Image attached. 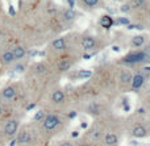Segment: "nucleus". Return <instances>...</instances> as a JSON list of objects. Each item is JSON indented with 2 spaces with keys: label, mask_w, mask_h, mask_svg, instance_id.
Masks as SVG:
<instances>
[{
  "label": "nucleus",
  "mask_w": 150,
  "mask_h": 146,
  "mask_svg": "<svg viewBox=\"0 0 150 146\" xmlns=\"http://www.w3.org/2000/svg\"><path fill=\"white\" fill-rule=\"evenodd\" d=\"M91 75H92V71H90V70H80L79 73H78V76H79V78H83V79L90 78Z\"/></svg>",
  "instance_id": "obj_20"
},
{
  "label": "nucleus",
  "mask_w": 150,
  "mask_h": 146,
  "mask_svg": "<svg viewBox=\"0 0 150 146\" xmlns=\"http://www.w3.org/2000/svg\"><path fill=\"white\" fill-rule=\"evenodd\" d=\"M3 113H4V107H3V105L0 104V116H1Z\"/></svg>",
  "instance_id": "obj_30"
},
{
  "label": "nucleus",
  "mask_w": 150,
  "mask_h": 146,
  "mask_svg": "<svg viewBox=\"0 0 150 146\" xmlns=\"http://www.w3.org/2000/svg\"><path fill=\"white\" fill-rule=\"evenodd\" d=\"M119 140H117V136L116 134H107L105 136V144L108 146H115L117 145Z\"/></svg>",
  "instance_id": "obj_13"
},
{
  "label": "nucleus",
  "mask_w": 150,
  "mask_h": 146,
  "mask_svg": "<svg viewBox=\"0 0 150 146\" xmlns=\"http://www.w3.org/2000/svg\"><path fill=\"white\" fill-rule=\"evenodd\" d=\"M130 80H132V74L130 73H121V75H120V82H121L122 84L129 83Z\"/></svg>",
  "instance_id": "obj_17"
},
{
  "label": "nucleus",
  "mask_w": 150,
  "mask_h": 146,
  "mask_svg": "<svg viewBox=\"0 0 150 146\" xmlns=\"http://www.w3.org/2000/svg\"><path fill=\"white\" fill-rule=\"evenodd\" d=\"M53 47H54L55 50H63L66 47V44H65V39L63 38H55L54 41H53Z\"/></svg>",
  "instance_id": "obj_12"
},
{
  "label": "nucleus",
  "mask_w": 150,
  "mask_h": 146,
  "mask_svg": "<svg viewBox=\"0 0 150 146\" xmlns=\"http://www.w3.org/2000/svg\"><path fill=\"white\" fill-rule=\"evenodd\" d=\"M33 108H34V104H30L28 108H26V109H28V111H30V109H33Z\"/></svg>",
  "instance_id": "obj_31"
},
{
  "label": "nucleus",
  "mask_w": 150,
  "mask_h": 146,
  "mask_svg": "<svg viewBox=\"0 0 150 146\" xmlns=\"http://www.w3.org/2000/svg\"><path fill=\"white\" fill-rule=\"evenodd\" d=\"M132 134H133V137H137V138H142V137H145L146 134H148V132H146L145 126L137 125V126H134V128H133Z\"/></svg>",
  "instance_id": "obj_9"
},
{
  "label": "nucleus",
  "mask_w": 150,
  "mask_h": 146,
  "mask_svg": "<svg viewBox=\"0 0 150 146\" xmlns=\"http://www.w3.org/2000/svg\"><path fill=\"white\" fill-rule=\"evenodd\" d=\"M75 16H76V13H75L73 9H66L65 12H63V18H65L66 21H73L75 18Z\"/></svg>",
  "instance_id": "obj_16"
},
{
  "label": "nucleus",
  "mask_w": 150,
  "mask_h": 146,
  "mask_svg": "<svg viewBox=\"0 0 150 146\" xmlns=\"http://www.w3.org/2000/svg\"><path fill=\"white\" fill-rule=\"evenodd\" d=\"M16 144H17V142H16V140H13V141H12V142H11V144H9V146H15Z\"/></svg>",
  "instance_id": "obj_32"
},
{
  "label": "nucleus",
  "mask_w": 150,
  "mask_h": 146,
  "mask_svg": "<svg viewBox=\"0 0 150 146\" xmlns=\"http://www.w3.org/2000/svg\"><path fill=\"white\" fill-rule=\"evenodd\" d=\"M0 61L3 65H11L12 62H15V57L12 54V50H7L0 55Z\"/></svg>",
  "instance_id": "obj_7"
},
{
  "label": "nucleus",
  "mask_w": 150,
  "mask_h": 146,
  "mask_svg": "<svg viewBox=\"0 0 150 146\" xmlns=\"http://www.w3.org/2000/svg\"><path fill=\"white\" fill-rule=\"evenodd\" d=\"M79 136V133H78V132H73V137H78Z\"/></svg>",
  "instance_id": "obj_34"
},
{
  "label": "nucleus",
  "mask_w": 150,
  "mask_h": 146,
  "mask_svg": "<svg viewBox=\"0 0 150 146\" xmlns=\"http://www.w3.org/2000/svg\"><path fill=\"white\" fill-rule=\"evenodd\" d=\"M59 146H73V145H71L70 142H63V144H61Z\"/></svg>",
  "instance_id": "obj_29"
},
{
  "label": "nucleus",
  "mask_w": 150,
  "mask_h": 146,
  "mask_svg": "<svg viewBox=\"0 0 150 146\" xmlns=\"http://www.w3.org/2000/svg\"><path fill=\"white\" fill-rule=\"evenodd\" d=\"M70 67H71V63L69 61H61L58 63V70L59 71H67Z\"/></svg>",
  "instance_id": "obj_18"
},
{
  "label": "nucleus",
  "mask_w": 150,
  "mask_h": 146,
  "mask_svg": "<svg viewBox=\"0 0 150 146\" xmlns=\"http://www.w3.org/2000/svg\"><path fill=\"white\" fill-rule=\"evenodd\" d=\"M45 70H46V67H45V65H42V63H38V65H36V67H34V71H36L37 74L44 73Z\"/></svg>",
  "instance_id": "obj_21"
},
{
  "label": "nucleus",
  "mask_w": 150,
  "mask_h": 146,
  "mask_svg": "<svg viewBox=\"0 0 150 146\" xmlns=\"http://www.w3.org/2000/svg\"><path fill=\"white\" fill-rule=\"evenodd\" d=\"M24 68H25V67H24V65H21V63H18V65H16V66H15V68H13V70H15L16 73H23V71H24Z\"/></svg>",
  "instance_id": "obj_24"
},
{
  "label": "nucleus",
  "mask_w": 150,
  "mask_h": 146,
  "mask_svg": "<svg viewBox=\"0 0 150 146\" xmlns=\"http://www.w3.org/2000/svg\"><path fill=\"white\" fill-rule=\"evenodd\" d=\"M17 130H18V121L13 120V118L8 120L3 126V133H4L5 137H13L17 133Z\"/></svg>",
  "instance_id": "obj_1"
},
{
  "label": "nucleus",
  "mask_w": 150,
  "mask_h": 146,
  "mask_svg": "<svg viewBox=\"0 0 150 146\" xmlns=\"http://www.w3.org/2000/svg\"><path fill=\"white\" fill-rule=\"evenodd\" d=\"M138 113H145V109H144V108H141V109H138Z\"/></svg>",
  "instance_id": "obj_35"
},
{
  "label": "nucleus",
  "mask_w": 150,
  "mask_h": 146,
  "mask_svg": "<svg viewBox=\"0 0 150 146\" xmlns=\"http://www.w3.org/2000/svg\"><path fill=\"white\" fill-rule=\"evenodd\" d=\"M82 46L84 50H91L95 47V38L91 36H87L82 39Z\"/></svg>",
  "instance_id": "obj_8"
},
{
  "label": "nucleus",
  "mask_w": 150,
  "mask_h": 146,
  "mask_svg": "<svg viewBox=\"0 0 150 146\" xmlns=\"http://www.w3.org/2000/svg\"><path fill=\"white\" fill-rule=\"evenodd\" d=\"M112 24H113V20H112L111 16H103V17L100 18V25L103 26V28L105 29H109L112 26Z\"/></svg>",
  "instance_id": "obj_11"
},
{
  "label": "nucleus",
  "mask_w": 150,
  "mask_h": 146,
  "mask_svg": "<svg viewBox=\"0 0 150 146\" xmlns=\"http://www.w3.org/2000/svg\"><path fill=\"white\" fill-rule=\"evenodd\" d=\"M59 124V117L55 115H47L44 117V128L46 130H53L55 126Z\"/></svg>",
  "instance_id": "obj_2"
},
{
  "label": "nucleus",
  "mask_w": 150,
  "mask_h": 146,
  "mask_svg": "<svg viewBox=\"0 0 150 146\" xmlns=\"http://www.w3.org/2000/svg\"><path fill=\"white\" fill-rule=\"evenodd\" d=\"M52 99L54 103H62L65 100V94L62 91H55L54 94L52 95Z\"/></svg>",
  "instance_id": "obj_15"
},
{
  "label": "nucleus",
  "mask_w": 150,
  "mask_h": 146,
  "mask_svg": "<svg viewBox=\"0 0 150 146\" xmlns=\"http://www.w3.org/2000/svg\"><path fill=\"white\" fill-rule=\"evenodd\" d=\"M12 54H13V57H15V61H18V59L25 57L26 50L24 49L23 46H16L12 49Z\"/></svg>",
  "instance_id": "obj_10"
},
{
  "label": "nucleus",
  "mask_w": 150,
  "mask_h": 146,
  "mask_svg": "<svg viewBox=\"0 0 150 146\" xmlns=\"http://www.w3.org/2000/svg\"><path fill=\"white\" fill-rule=\"evenodd\" d=\"M132 87L134 90H138V88H141L142 87V84H144V82H145V76L142 75V74H136L132 78Z\"/></svg>",
  "instance_id": "obj_5"
},
{
  "label": "nucleus",
  "mask_w": 150,
  "mask_h": 146,
  "mask_svg": "<svg viewBox=\"0 0 150 146\" xmlns=\"http://www.w3.org/2000/svg\"><path fill=\"white\" fill-rule=\"evenodd\" d=\"M146 53H133V54H129L124 58L125 63H138V62H144L146 61Z\"/></svg>",
  "instance_id": "obj_3"
},
{
  "label": "nucleus",
  "mask_w": 150,
  "mask_h": 146,
  "mask_svg": "<svg viewBox=\"0 0 150 146\" xmlns=\"http://www.w3.org/2000/svg\"><path fill=\"white\" fill-rule=\"evenodd\" d=\"M129 9H130V5H129V4H124V5L121 7V11H122V12H128Z\"/></svg>",
  "instance_id": "obj_27"
},
{
  "label": "nucleus",
  "mask_w": 150,
  "mask_h": 146,
  "mask_svg": "<svg viewBox=\"0 0 150 146\" xmlns=\"http://www.w3.org/2000/svg\"><path fill=\"white\" fill-rule=\"evenodd\" d=\"M75 116H76V113H75V112H70V115H69V117H70V118H74Z\"/></svg>",
  "instance_id": "obj_28"
},
{
  "label": "nucleus",
  "mask_w": 150,
  "mask_h": 146,
  "mask_svg": "<svg viewBox=\"0 0 150 146\" xmlns=\"http://www.w3.org/2000/svg\"><path fill=\"white\" fill-rule=\"evenodd\" d=\"M119 24H122V25H129V20L128 18H119Z\"/></svg>",
  "instance_id": "obj_25"
},
{
  "label": "nucleus",
  "mask_w": 150,
  "mask_h": 146,
  "mask_svg": "<svg viewBox=\"0 0 150 146\" xmlns=\"http://www.w3.org/2000/svg\"><path fill=\"white\" fill-rule=\"evenodd\" d=\"M79 146H87V145H79Z\"/></svg>",
  "instance_id": "obj_36"
},
{
  "label": "nucleus",
  "mask_w": 150,
  "mask_h": 146,
  "mask_svg": "<svg viewBox=\"0 0 150 146\" xmlns=\"http://www.w3.org/2000/svg\"><path fill=\"white\" fill-rule=\"evenodd\" d=\"M112 49H113V51H119V46H113V47H112Z\"/></svg>",
  "instance_id": "obj_33"
},
{
  "label": "nucleus",
  "mask_w": 150,
  "mask_h": 146,
  "mask_svg": "<svg viewBox=\"0 0 150 146\" xmlns=\"http://www.w3.org/2000/svg\"><path fill=\"white\" fill-rule=\"evenodd\" d=\"M144 4H145V0H132L129 5L130 8H141Z\"/></svg>",
  "instance_id": "obj_19"
},
{
  "label": "nucleus",
  "mask_w": 150,
  "mask_h": 146,
  "mask_svg": "<svg viewBox=\"0 0 150 146\" xmlns=\"http://www.w3.org/2000/svg\"><path fill=\"white\" fill-rule=\"evenodd\" d=\"M16 88L13 86H8L5 87V88H3L1 94H0V97H1L3 100H7V102H9V100L15 99L16 97Z\"/></svg>",
  "instance_id": "obj_4"
},
{
  "label": "nucleus",
  "mask_w": 150,
  "mask_h": 146,
  "mask_svg": "<svg viewBox=\"0 0 150 146\" xmlns=\"http://www.w3.org/2000/svg\"><path fill=\"white\" fill-rule=\"evenodd\" d=\"M44 117H45V115H44V112H42V111H38V112H36V115H34V120H36V121L42 120Z\"/></svg>",
  "instance_id": "obj_23"
},
{
  "label": "nucleus",
  "mask_w": 150,
  "mask_h": 146,
  "mask_svg": "<svg viewBox=\"0 0 150 146\" xmlns=\"http://www.w3.org/2000/svg\"><path fill=\"white\" fill-rule=\"evenodd\" d=\"M144 44H145V37L144 36H134L132 38V45L133 46L138 47V46H142Z\"/></svg>",
  "instance_id": "obj_14"
},
{
  "label": "nucleus",
  "mask_w": 150,
  "mask_h": 146,
  "mask_svg": "<svg viewBox=\"0 0 150 146\" xmlns=\"http://www.w3.org/2000/svg\"><path fill=\"white\" fill-rule=\"evenodd\" d=\"M30 140H32L30 133H29L28 130H23V132L18 133L17 138H16V142L20 144V145H23V144H28V142H30Z\"/></svg>",
  "instance_id": "obj_6"
},
{
  "label": "nucleus",
  "mask_w": 150,
  "mask_h": 146,
  "mask_svg": "<svg viewBox=\"0 0 150 146\" xmlns=\"http://www.w3.org/2000/svg\"><path fill=\"white\" fill-rule=\"evenodd\" d=\"M83 1H84V4L87 5V7H95L99 3V0H83Z\"/></svg>",
  "instance_id": "obj_22"
},
{
  "label": "nucleus",
  "mask_w": 150,
  "mask_h": 146,
  "mask_svg": "<svg viewBox=\"0 0 150 146\" xmlns=\"http://www.w3.org/2000/svg\"><path fill=\"white\" fill-rule=\"evenodd\" d=\"M99 137H100V130H95V132L92 133V138H93V140H98Z\"/></svg>",
  "instance_id": "obj_26"
}]
</instances>
